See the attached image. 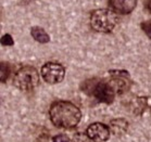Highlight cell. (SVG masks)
<instances>
[{
    "mask_svg": "<svg viewBox=\"0 0 151 142\" xmlns=\"http://www.w3.org/2000/svg\"><path fill=\"white\" fill-rule=\"evenodd\" d=\"M49 116L55 126L60 128L71 129L78 125L82 118V113L72 102L55 101L50 106Z\"/></svg>",
    "mask_w": 151,
    "mask_h": 142,
    "instance_id": "6da1fadb",
    "label": "cell"
},
{
    "mask_svg": "<svg viewBox=\"0 0 151 142\" xmlns=\"http://www.w3.org/2000/svg\"><path fill=\"white\" fill-rule=\"evenodd\" d=\"M117 24V15L112 9H97L90 14V25L99 33H111Z\"/></svg>",
    "mask_w": 151,
    "mask_h": 142,
    "instance_id": "7a4b0ae2",
    "label": "cell"
},
{
    "mask_svg": "<svg viewBox=\"0 0 151 142\" xmlns=\"http://www.w3.org/2000/svg\"><path fill=\"white\" fill-rule=\"evenodd\" d=\"M13 85L22 91H32L39 85V74L33 66H23L13 78Z\"/></svg>",
    "mask_w": 151,
    "mask_h": 142,
    "instance_id": "3957f363",
    "label": "cell"
},
{
    "mask_svg": "<svg viewBox=\"0 0 151 142\" xmlns=\"http://www.w3.org/2000/svg\"><path fill=\"white\" fill-rule=\"evenodd\" d=\"M91 94L96 98L99 102L110 104L114 101L116 96V90L114 89L112 83L109 79H102L98 83H93L90 87Z\"/></svg>",
    "mask_w": 151,
    "mask_h": 142,
    "instance_id": "277c9868",
    "label": "cell"
},
{
    "mask_svg": "<svg viewBox=\"0 0 151 142\" xmlns=\"http://www.w3.org/2000/svg\"><path fill=\"white\" fill-rule=\"evenodd\" d=\"M41 77L46 83L49 85L61 83L65 76V69L64 66L55 62L45 63L40 71Z\"/></svg>",
    "mask_w": 151,
    "mask_h": 142,
    "instance_id": "5b68a950",
    "label": "cell"
},
{
    "mask_svg": "<svg viewBox=\"0 0 151 142\" xmlns=\"http://www.w3.org/2000/svg\"><path fill=\"white\" fill-rule=\"evenodd\" d=\"M87 137L93 142H106L110 138V128L102 123H93L86 130Z\"/></svg>",
    "mask_w": 151,
    "mask_h": 142,
    "instance_id": "8992f818",
    "label": "cell"
},
{
    "mask_svg": "<svg viewBox=\"0 0 151 142\" xmlns=\"http://www.w3.org/2000/svg\"><path fill=\"white\" fill-rule=\"evenodd\" d=\"M109 6L115 13L129 14L137 6V0H109Z\"/></svg>",
    "mask_w": 151,
    "mask_h": 142,
    "instance_id": "52a82bcc",
    "label": "cell"
},
{
    "mask_svg": "<svg viewBox=\"0 0 151 142\" xmlns=\"http://www.w3.org/2000/svg\"><path fill=\"white\" fill-rule=\"evenodd\" d=\"M127 128H128V123L124 118H116V119L111 121L110 123L111 131L116 136L124 133L127 130Z\"/></svg>",
    "mask_w": 151,
    "mask_h": 142,
    "instance_id": "ba28073f",
    "label": "cell"
},
{
    "mask_svg": "<svg viewBox=\"0 0 151 142\" xmlns=\"http://www.w3.org/2000/svg\"><path fill=\"white\" fill-rule=\"evenodd\" d=\"M31 35L36 41L40 42V44H47V42L50 41L49 35L46 33V31L44 29V28L39 27V26H34V27H32Z\"/></svg>",
    "mask_w": 151,
    "mask_h": 142,
    "instance_id": "9c48e42d",
    "label": "cell"
},
{
    "mask_svg": "<svg viewBox=\"0 0 151 142\" xmlns=\"http://www.w3.org/2000/svg\"><path fill=\"white\" fill-rule=\"evenodd\" d=\"M10 74V66L8 63L1 62L0 64V78H1V83H6Z\"/></svg>",
    "mask_w": 151,
    "mask_h": 142,
    "instance_id": "30bf717a",
    "label": "cell"
},
{
    "mask_svg": "<svg viewBox=\"0 0 151 142\" xmlns=\"http://www.w3.org/2000/svg\"><path fill=\"white\" fill-rule=\"evenodd\" d=\"M140 26H141V29L145 31V34L151 39V20L142 22L140 24Z\"/></svg>",
    "mask_w": 151,
    "mask_h": 142,
    "instance_id": "8fae6325",
    "label": "cell"
},
{
    "mask_svg": "<svg viewBox=\"0 0 151 142\" xmlns=\"http://www.w3.org/2000/svg\"><path fill=\"white\" fill-rule=\"evenodd\" d=\"M1 45L2 46H13L14 45L13 38L11 37V35L6 34L2 36V38H1Z\"/></svg>",
    "mask_w": 151,
    "mask_h": 142,
    "instance_id": "7c38bea8",
    "label": "cell"
},
{
    "mask_svg": "<svg viewBox=\"0 0 151 142\" xmlns=\"http://www.w3.org/2000/svg\"><path fill=\"white\" fill-rule=\"evenodd\" d=\"M52 142H70V138L66 135H59L53 137Z\"/></svg>",
    "mask_w": 151,
    "mask_h": 142,
    "instance_id": "4fadbf2b",
    "label": "cell"
},
{
    "mask_svg": "<svg viewBox=\"0 0 151 142\" xmlns=\"http://www.w3.org/2000/svg\"><path fill=\"white\" fill-rule=\"evenodd\" d=\"M146 8H147V10L151 13V0H147V2H146Z\"/></svg>",
    "mask_w": 151,
    "mask_h": 142,
    "instance_id": "5bb4252c",
    "label": "cell"
}]
</instances>
